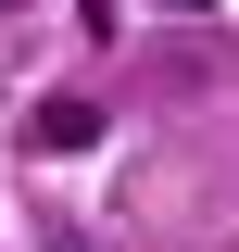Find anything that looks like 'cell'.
I'll list each match as a JSON object with an SVG mask.
<instances>
[{"mask_svg":"<svg viewBox=\"0 0 239 252\" xmlns=\"http://www.w3.org/2000/svg\"><path fill=\"white\" fill-rule=\"evenodd\" d=\"M26 139H38V152H89V139H101V101H38Z\"/></svg>","mask_w":239,"mask_h":252,"instance_id":"obj_1","label":"cell"}]
</instances>
